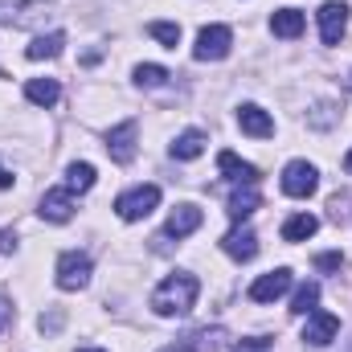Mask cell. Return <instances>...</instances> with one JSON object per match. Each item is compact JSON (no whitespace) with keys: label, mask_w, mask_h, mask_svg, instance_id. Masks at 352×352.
I'll list each match as a JSON object with an SVG mask.
<instances>
[{"label":"cell","mask_w":352,"mask_h":352,"mask_svg":"<svg viewBox=\"0 0 352 352\" xmlns=\"http://www.w3.org/2000/svg\"><path fill=\"white\" fill-rule=\"evenodd\" d=\"M349 90H352V78H349Z\"/></svg>","instance_id":"d6a6232c"},{"label":"cell","mask_w":352,"mask_h":352,"mask_svg":"<svg viewBox=\"0 0 352 352\" xmlns=\"http://www.w3.org/2000/svg\"><path fill=\"white\" fill-rule=\"evenodd\" d=\"M8 320H12V311H8V303H4V299H0V328H4V324H8Z\"/></svg>","instance_id":"83f0119b"},{"label":"cell","mask_w":352,"mask_h":352,"mask_svg":"<svg viewBox=\"0 0 352 352\" xmlns=\"http://www.w3.org/2000/svg\"><path fill=\"white\" fill-rule=\"evenodd\" d=\"M160 352H197L192 344H168V349H160Z\"/></svg>","instance_id":"f1b7e54d"},{"label":"cell","mask_w":352,"mask_h":352,"mask_svg":"<svg viewBox=\"0 0 352 352\" xmlns=\"http://www.w3.org/2000/svg\"><path fill=\"white\" fill-rule=\"evenodd\" d=\"M217 168L226 173V180H234V184H258V168L246 164V160H238L234 152H221L217 156Z\"/></svg>","instance_id":"9a60e30c"},{"label":"cell","mask_w":352,"mask_h":352,"mask_svg":"<svg viewBox=\"0 0 352 352\" xmlns=\"http://www.w3.org/2000/svg\"><path fill=\"white\" fill-rule=\"evenodd\" d=\"M156 205H160V188H156V184H140V188H131V192H123V197L115 201V213H119L123 221H144Z\"/></svg>","instance_id":"7a4b0ae2"},{"label":"cell","mask_w":352,"mask_h":352,"mask_svg":"<svg viewBox=\"0 0 352 352\" xmlns=\"http://www.w3.org/2000/svg\"><path fill=\"white\" fill-rule=\"evenodd\" d=\"M90 283V258L82 250H66L58 258V287L62 291H82Z\"/></svg>","instance_id":"277c9868"},{"label":"cell","mask_w":352,"mask_h":352,"mask_svg":"<svg viewBox=\"0 0 352 352\" xmlns=\"http://www.w3.org/2000/svg\"><path fill=\"white\" fill-rule=\"evenodd\" d=\"M336 332H340V320H336L332 311H311V316H307V324H303V340H307L311 349L332 344V340H336Z\"/></svg>","instance_id":"9c48e42d"},{"label":"cell","mask_w":352,"mask_h":352,"mask_svg":"<svg viewBox=\"0 0 352 352\" xmlns=\"http://www.w3.org/2000/svg\"><path fill=\"white\" fill-rule=\"evenodd\" d=\"M270 33H274V37H287V41L299 37V33H303V12H299V8H278V12L270 16Z\"/></svg>","instance_id":"e0dca14e"},{"label":"cell","mask_w":352,"mask_h":352,"mask_svg":"<svg viewBox=\"0 0 352 352\" xmlns=\"http://www.w3.org/2000/svg\"><path fill=\"white\" fill-rule=\"evenodd\" d=\"M316 230H320V221L311 213H295L291 221H283V242H307Z\"/></svg>","instance_id":"44dd1931"},{"label":"cell","mask_w":352,"mask_h":352,"mask_svg":"<svg viewBox=\"0 0 352 352\" xmlns=\"http://www.w3.org/2000/svg\"><path fill=\"white\" fill-rule=\"evenodd\" d=\"M148 37H156L160 45L176 50V45H180V25H173V21H152V25H148Z\"/></svg>","instance_id":"cb8c5ba5"},{"label":"cell","mask_w":352,"mask_h":352,"mask_svg":"<svg viewBox=\"0 0 352 352\" xmlns=\"http://www.w3.org/2000/svg\"><path fill=\"white\" fill-rule=\"evenodd\" d=\"M25 94H29V102H37V107H54V102L62 98V87H58L54 78H29V82H25Z\"/></svg>","instance_id":"ffe728a7"},{"label":"cell","mask_w":352,"mask_h":352,"mask_svg":"<svg viewBox=\"0 0 352 352\" xmlns=\"http://www.w3.org/2000/svg\"><path fill=\"white\" fill-rule=\"evenodd\" d=\"M50 0H0V21L4 25H29Z\"/></svg>","instance_id":"5bb4252c"},{"label":"cell","mask_w":352,"mask_h":352,"mask_svg":"<svg viewBox=\"0 0 352 352\" xmlns=\"http://www.w3.org/2000/svg\"><path fill=\"white\" fill-rule=\"evenodd\" d=\"M344 29H349V4L328 0V4L320 8V37H324V45H336V41L344 37Z\"/></svg>","instance_id":"52a82bcc"},{"label":"cell","mask_w":352,"mask_h":352,"mask_svg":"<svg viewBox=\"0 0 352 352\" xmlns=\"http://www.w3.org/2000/svg\"><path fill=\"white\" fill-rule=\"evenodd\" d=\"M320 188V173H316V164H307V160H291L287 168H283V192L287 197H311Z\"/></svg>","instance_id":"5b68a950"},{"label":"cell","mask_w":352,"mask_h":352,"mask_svg":"<svg viewBox=\"0 0 352 352\" xmlns=\"http://www.w3.org/2000/svg\"><path fill=\"white\" fill-rule=\"evenodd\" d=\"M238 123H242V131L254 135V140H270V135H274V119L266 115L263 107H254V102H246V107L238 111Z\"/></svg>","instance_id":"4fadbf2b"},{"label":"cell","mask_w":352,"mask_h":352,"mask_svg":"<svg viewBox=\"0 0 352 352\" xmlns=\"http://www.w3.org/2000/svg\"><path fill=\"white\" fill-rule=\"evenodd\" d=\"M316 303H320V287H316V283H303V287L295 291V299H291V311H295V316H311Z\"/></svg>","instance_id":"603a6c76"},{"label":"cell","mask_w":352,"mask_h":352,"mask_svg":"<svg viewBox=\"0 0 352 352\" xmlns=\"http://www.w3.org/2000/svg\"><path fill=\"white\" fill-rule=\"evenodd\" d=\"M12 246H16V234H12V230H4V234H0V254H4V250H12Z\"/></svg>","instance_id":"4316f807"},{"label":"cell","mask_w":352,"mask_h":352,"mask_svg":"<svg viewBox=\"0 0 352 352\" xmlns=\"http://www.w3.org/2000/svg\"><path fill=\"white\" fill-rule=\"evenodd\" d=\"M135 135H140V123H135V119L111 127V131H107V156H111L115 164H131V160H135Z\"/></svg>","instance_id":"8992f818"},{"label":"cell","mask_w":352,"mask_h":352,"mask_svg":"<svg viewBox=\"0 0 352 352\" xmlns=\"http://www.w3.org/2000/svg\"><path fill=\"white\" fill-rule=\"evenodd\" d=\"M78 352H98V349H78Z\"/></svg>","instance_id":"1f68e13d"},{"label":"cell","mask_w":352,"mask_h":352,"mask_svg":"<svg viewBox=\"0 0 352 352\" xmlns=\"http://www.w3.org/2000/svg\"><path fill=\"white\" fill-rule=\"evenodd\" d=\"M201 221H205V213H201L197 205H176L173 217H168V226H164V234H160V242H168V238H188L192 230H201Z\"/></svg>","instance_id":"30bf717a"},{"label":"cell","mask_w":352,"mask_h":352,"mask_svg":"<svg viewBox=\"0 0 352 352\" xmlns=\"http://www.w3.org/2000/svg\"><path fill=\"white\" fill-rule=\"evenodd\" d=\"M135 82H140V87H164V82H168V70H164V66H152V62H148V66H135Z\"/></svg>","instance_id":"d4e9b609"},{"label":"cell","mask_w":352,"mask_h":352,"mask_svg":"<svg viewBox=\"0 0 352 352\" xmlns=\"http://www.w3.org/2000/svg\"><path fill=\"white\" fill-rule=\"evenodd\" d=\"M66 45V33H45V37H33V45L25 50L29 62H45V58H58Z\"/></svg>","instance_id":"d6986e66"},{"label":"cell","mask_w":352,"mask_h":352,"mask_svg":"<svg viewBox=\"0 0 352 352\" xmlns=\"http://www.w3.org/2000/svg\"><path fill=\"white\" fill-rule=\"evenodd\" d=\"M258 201H263V197H258L254 184H238V188L230 192V217H234V221H246V217L258 209Z\"/></svg>","instance_id":"2e32d148"},{"label":"cell","mask_w":352,"mask_h":352,"mask_svg":"<svg viewBox=\"0 0 352 352\" xmlns=\"http://www.w3.org/2000/svg\"><path fill=\"white\" fill-rule=\"evenodd\" d=\"M66 188L70 192H90L94 188V164H70L66 168Z\"/></svg>","instance_id":"7402d4cb"},{"label":"cell","mask_w":352,"mask_h":352,"mask_svg":"<svg viewBox=\"0 0 352 352\" xmlns=\"http://www.w3.org/2000/svg\"><path fill=\"white\" fill-rule=\"evenodd\" d=\"M242 352H246V349H242Z\"/></svg>","instance_id":"836d02e7"},{"label":"cell","mask_w":352,"mask_h":352,"mask_svg":"<svg viewBox=\"0 0 352 352\" xmlns=\"http://www.w3.org/2000/svg\"><path fill=\"white\" fill-rule=\"evenodd\" d=\"M205 144H209L205 131H197V127H192V131H180L173 140V156L176 160H197V156L205 152Z\"/></svg>","instance_id":"ac0fdd59"},{"label":"cell","mask_w":352,"mask_h":352,"mask_svg":"<svg viewBox=\"0 0 352 352\" xmlns=\"http://www.w3.org/2000/svg\"><path fill=\"white\" fill-rule=\"evenodd\" d=\"M221 250H226L230 258H238V263H250V258L258 254V234H254L250 226H242V221H238V226L221 238Z\"/></svg>","instance_id":"ba28073f"},{"label":"cell","mask_w":352,"mask_h":352,"mask_svg":"<svg viewBox=\"0 0 352 352\" xmlns=\"http://www.w3.org/2000/svg\"><path fill=\"white\" fill-rule=\"evenodd\" d=\"M230 45H234V33H230L226 25H205V29L197 33L192 58H197V62H221V58L230 54Z\"/></svg>","instance_id":"3957f363"},{"label":"cell","mask_w":352,"mask_h":352,"mask_svg":"<svg viewBox=\"0 0 352 352\" xmlns=\"http://www.w3.org/2000/svg\"><path fill=\"white\" fill-rule=\"evenodd\" d=\"M0 188H12V173H4V168H0Z\"/></svg>","instance_id":"f546056e"},{"label":"cell","mask_w":352,"mask_h":352,"mask_svg":"<svg viewBox=\"0 0 352 352\" xmlns=\"http://www.w3.org/2000/svg\"><path fill=\"white\" fill-rule=\"evenodd\" d=\"M340 266H344V254H336V250L316 258V270H340Z\"/></svg>","instance_id":"484cf974"},{"label":"cell","mask_w":352,"mask_h":352,"mask_svg":"<svg viewBox=\"0 0 352 352\" xmlns=\"http://www.w3.org/2000/svg\"><path fill=\"white\" fill-rule=\"evenodd\" d=\"M344 168H349V173H352V152H349V156H344Z\"/></svg>","instance_id":"4dcf8cb0"},{"label":"cell","mask_w":352,"mask_h":352,"mask_svg":"<svg viewBox=\"0 0 352 352\" xmlns=\"http://www.w3.org/2000/svg\"><path fill=\"white\" fill-rule=\"evenodd\" d=\"M197 291H201V283H197V274H168L156 291H152V311L156 316H188L192 311V303H197Z\"/></svg>","instance_id":"6da1fadb"},{"label":"cell","mask_w":352,"mask_h":352,"mask_svg":"<svg viewBox=\"0 0 352 352\" xmlns=\"http://www.w3.org/2000/svg\"><path fill=\"white\" fill-rule=\"evenodd\" d=\"M37 213L45 217V221H70L74 217V201H70V188H50L45 197H41V205H37Z\"/></svg>","instance_id":"7c38bea8"},{"label":"cell","mask_w":352,"mask_h":352,"mask_svg":"<svg viewBox=\"0 0 352 352\" xmlns=\"http://www.w3.org/2000/svg\"><path fill=\"white\" fill-rule=\"evenodd\" d=\"M287 287H291V270H287V266H278V270H270V274H263V278H254L250 299H254V303H274Z\"/></svg>","instance_id":"8fae6325"}]
</instances>
